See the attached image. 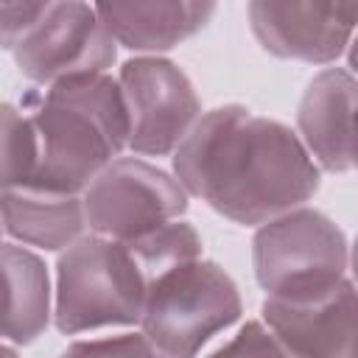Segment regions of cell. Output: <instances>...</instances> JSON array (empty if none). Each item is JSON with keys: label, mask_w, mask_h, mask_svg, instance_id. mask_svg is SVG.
<instances>
[{"label": "cell", "mask_w": 358, "mask_h": 358, "mask_svg": "<svg viewBox=\"0 0 358 358\" xmlns=\"http://www.w3.org/2000/svg\"><path fill=\"white\" fill-rule=\"evenodd\" d=\"M36 131V168L28 185L81 193L90 179L126 151L129 120L117 78L92 73L25 95Z\"/></svg>", "instance_id": "2"}, {"label": "cell", "mask_w": 358, "mask_h": 358, "mask_svg": "<svg viewBox=\"0 0 358 358\" xmlns=\"http://www.w3.org/2000/svg\"><path fill=\"white\" fill-rule=\"evenodd\" d=\"M187 193L173 173L148 159L115 157L81 190L87 232L131 241L187 213Z\"/></svg>", "instance_id": "6"}, {"label": "cell", "mask_w": 358, "mask_h": 358, "mask_svg": "<svg viewBox=\"0 0 358 358\" xmlns=\"http://www.w3.org/2000/svg\"><path fill=\"white\" fill-rule=\"evenodd\" d=\"M36 168V131L22 106L0 101V193L25 185Z\"/></svg>", "instance_id": "16"}, {"label": "cell", "mask_w": 358, "mask_h": 358, "mask_svg": "<svg viewBox=\"0 0 358 358\" xmlns=\"http://www.w3.org/2000/svg\"><path fill=\"white\" fill-rule=\"evenodd\" d=\"M171 162L187 196L238 227H260L308 204L322 179L291 126L241 103L201 112Z\"/></svg>", "instance_id": "1"}, {"label": "cell", "mask_w": 358, "mask_h": 358, "mask_svg": "<svg viewBox=\"0 0 358 358\" xmlns=\"http://www.w3.org/2000/svg\"><path fill=\"white\" fill-rule=\"evenodd\" d=\"M0 238H3V221H0Z\"/></svg>", "instance_id": "21"}, {"label": "cell", "mask_w": 358, "mask_h": 358, "mask_svg": "<svg viewBox=\"0 0 358 358\" xmlns=\"http://www.w3.org/2000/svg\"><path fill=\"white\" fill-rule=\"evenodd\" d=\"M115 45L134 53H165L215 17L218 0H92Z\"/></svg>", "instance_id": "12"}, {"label": "cell", "mask_w": 358, "mask_h": 358, "mask_svg": "<svg viewBox=\"0 0 358 358\" xmlns=\"http://www.w3.org/2000/svg\"><path fill=\"white\" fill-rule=\"evenodd\" d=\"M117 84L129 120L126 148L137 157H171L201 115L187 73L159 53H140L123 62Z\"/></svg>", "instance_id": "7"}, {"label": "cell", "mask_w": 358, "mask_h": 358, "mask_svg": "<svg viewBox=\"0 0 358 358\" xmlns=\"http://www.w3.org/2000/svg\"><path fill=\"white\" fill-rule=\"evenodd\" d=\"M358 0H249V25L263 50L305 64L338 62L355 34Z\"/></svg>", "instance_id": "9"}, {"label": "cell", "mask_w": 358, "mask_h": 358, "mask_svg": "<svg viewBox=\"0 0 358 358\" xmlns=\"http://www.w3.org/2000/svg\"><path fill=\"white\" fill-rule=\"evenodd\" d=\"M56 0H0V48L14 50Z\"/></svg>", "instance_id": "17"}, {"label": "cell", "mask_w": 358, "mask_h": 358, "mask_svg": "<svg viewBox=\"0 0 358 358\" xmlns=\"http://www.w3.org/2000/svg\"><path fill=\"white\" fill-rule=\"evenodd\" d=\"M218 352H282V347L266 322H246L238 336H232V341L218 347Z\"/></svg>", "instance_id": "19"}, {"label": "cell", "mask_w": 358, "mask_h": 358, "mask_svg": "<svg viewBox=\"0 0 358 358\" xmlns=\"http://www.w3.org/2000/svg\"><path fill=\"white\" fill-rule=\"evenodd\" d=\"M0 221L3 232L17 243L42 252H62L87 232L81 193L48 190L28 182L0 193Z\"/></svg>", "instance_id": "14"}, {"label": "cell", "mask_w": 358, "mask_h": 358, "mask_svg": "<svg viewBox=\"0 0 358 358\" xmlns=\"http://www.w3.org/2000/svg\"><path fill=\"white\" fill-rule=\"evenodd\" d=\"M17 352H20L17 347H11L8 341H3V338H0V355H17Z\"/></svg>", "instance_id": "20"}, {"label": "cell", "mask_w": 358, "mask_h": 358, "mask_svg": "<svg viewBox=\"0 0 358 358\" xmlns=\"http://www.w3.org/2000/svg\"><path fill=\"white\" fill-rule=\"evenodd\" d=\"M148 277L126 241L84 232L62 249L53 285V324L62 336L137 327Z\"/></svg>", "instance_id": "3"}, {"label": "cell", "mask_w": 358, "mask_h": 358, "mask_svg": "<svg viewBox=\"0 0 358 358\" xmlns=\"http://www.w3.org/2000/svg\"><path fill=\"white\" fill-rule=\"evenodd\" d=\"M137 257V263L143 266L148 282L159 274H165L168 268L179 266V263H187V260H196L201 257L204 252V243H201V235L196 232L193 224L182 221V218H173L145 235H137L131 241H126Z\"/></svg>", "instance_id": "15"}, {"label": "cell", "mask_w": 358, "mask_h": 358, "mask_svg": "<svg viewBox=\"0 0 358 358\" xmlns=\"http://www.w3.org/2000/svg\"><path fill=\"white\" fill-rule=\"evenodd\" d=\"M11 53L28 81L50 87L64 78L109 73L117 45L87 0H56Z\"/></svg>", "instance_id": "8"}, {"label": "cell", "mask_w": 358, "mask_h": 358, "mask_svg": "<svg viewBox=\"0 0 358 358\" xmlns=\"http://www.w3.org/2000/svg\"><path fill=\"white\" fill-rule=\"evenodd\" d=\"M241 313L243 302L235 280L218 263L196 257L148 282L137 327L157 355L187 358L227 333Z\"/></svg>", "instance_id": "5"}, {"label": "cell", "mask_w": 358, "mask_h": 358, "mask_svg": "<svg viewBox=\"0 0 358 358\" xmlns=\"http://www.w3.org/2000/svg\"><path fill=\"white\" fill-rule=\"evenodd\" d=\"M70 352H101V355H157L151 341L137 333H117V336H95V338H81L67 347Z\"/></svg>", "instance_id": "18"}, {"label": "cell", "mask_w": 358, "mask_h": 358, "mask_svg": "<svg viewBox=\"0 0 358 358\" xmlns=\"http://www.w3.org/2000/svg\"><path fill=\"white\" fill-rule=\"evenodd\" d=\"M53 322V288L45 260L22 243L0 241V338L22 350Z\"/></svg>", "instance_id": "13"}, {"label": "cell", "mask_w": 358, "mask_h": 358, "mask_svg": "<svg viewBox=\"0 0 358 358\" xmlns=\"http://www.w3.org/2000/svg\"><path fill=\"white\" fill-rule=\"evenodd\" d=\"M296 134L319 171L355 168V76L347 67H324L308 81L296 109Z\"/></svg>", "instance_id": "11"}, {"label": "cell", "mask_w": 358, "mask_h": 358, "mask_svg": "<svg viewBox=\"0 0 358 358\" xmlns=\"http://www.w3.org/2000/svg\"><path fill=\"white\" fill-rule=\"evenodd\" d=\"M355 285L347 277L338 288L313 299H263V322L288 355L350 358L355 352Z\"/></svg>", "instance_id": "10"}, {"label": "cell", "mask_w": 358, "mask_h": 358, "mask_svg": "<svg viewBox=\"0 0 358 358\" xmlns=\"http://www.w3.org/2000/svg\"><path fill=\"white\" fill-rule=\"evenodd\" d=\"M252 268L271 299H313L350 277V243L322 210L299 204L255 227Z\"/></svg>", "instance_id": "4"}]
</instances>
